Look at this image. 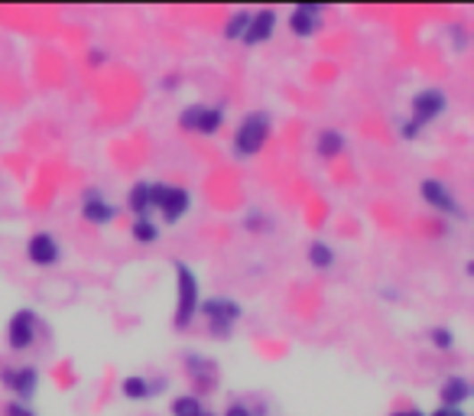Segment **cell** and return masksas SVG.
<instances>
[{
    "label": "cell",
    "instance_id": "cell-2",
    "mask_svg": "<svg viewBox=\"0 0 474 416\" xmlns=\"http://www.w3.org/2000/svg\"><path fill=\"white\" fill-rule=\"evenodd\" d=\"M270 137V114L267 111H251L247 118L237 124L231 140V150L237 160H247V156H257L263 146H267Z\"/></svg>",
    "mask_w": 474,
    "mask_h": 416
},
{
    "label": "cell",
    "instance_id": "cell-3",
    "mask_svg": "<svg viewBox=\"0 0 474 416\" xmlns=\"http://www.w3.org/2000/svg\"><path fill=\"white\" fill-rule=\"evenodd\" d=\"M445 108H448L445 91H438V88L416 91V95H412V101H410V121L403 124V137H406V140H412V137L420 134L422 127L432 124V121H436Z\"/></svg>",
    "mask_w": 474,
    "mask_h": 416
},
{
    "label": "cell",
    "instance_id": "cell-26",
    "mask_svg": "<svg viewBox=\"0 0 474 416\" xmlns=\"http://www.w3.org/2000/svg\"><path fill=\"white\" fill-rule=\"evenodd\" d=\"M429 416H465V410H458V407H438L436 413Z\"/></svg>",
    "mask_w": 474,
    "mask_h": 416
},
{
    "label": "cell",
    "instance_id": "cell-1",
    "mask_svg": "<svg viewBox=\"0 0 474 416\" xmlns=\"http://www.w3.org/2000/svg\"><path fill=\"white\" fill-rule=\"evenodd\" d=\"M198 303H202V293H198L195 270L188 263L176 261V316H172L176 332H186L192 326V319L198 316Z\"/></svg>",
    "mask_w": 474,
    "mask_h": 416
},
{
    "label": "cell",
    "instance_id": "cell-24",
    "mask_svg": "<svg viewBox=\"0 0 474 416\" xmlns=\"http://www.w3.org/2000/svg\"><path fill=\"white\" fill-rule=\"evenodd\" d=\"M221 416H263V407H251L247 400H231Z\"/></svg>",
    "mask_w": 474,
    "mask_h": 416
},
{
    "label": "cell",
    "instance_id": "cell-11",
    "mask_svg": "<svg viewBox=\"0 0 474 416\" xmlns=\"http://www.w3.org/2000/svg\"><path fill=\"white\" fill-rule=\"evenodd\" d=\"M27 257H29V263H37V267H53V263L59 261V245H55V237L46 235V231L33 235L27 241Z\"/></svg>",
    "mask_w": 474,
    "mask_h": 416
},
{
    "label": "cell",
    "instance_id": "cell-8",
    "mask_svg": "<svg viewBox=\"0 0 474 416\" xmlns=\"http://www.w3.org/2000/svg\"><path fill=\"white\" fill-rule=\"evenodd\" d=\"M0 380H4V387H10V394H17L20 404H27L39 387V371L33 364H17V368L0 374Z\"/></svg>",
    "mask_w": 474,
    "mask_h": 416
},
{
    "label": "cell",
    "instance_id": "cell-15",
    "mask_svg": "<svg viewBox=\"0 0 474 416\" xmlns=\"http://www.w3.org/2000/svg\"><path fill=\"white\" fill-rule=\"evenodd\" d=\"M186 364H188V368H186L188 378L195 380L198 390H208L218 380V364L208 362V358H202V354H188Z\"/></svg>",
    "mask_w": 474,
    "mask_h": 416
},
{
    "label": "cell",
    "instance_id": "cell-23",
    "mask_svg": "<svg viewBox=\"0 0 474 416\" xmlns=\"http://www.w3.org/2000/svg\"><path fill=\"white\" fill-rule=\"evenodd\" d=\"M429 342L436 345L438 352H448V348H455V332L445 326H436V329H429Z\"/></svg>",
    "mask_w": 474,
    "mask_h": 416
},
{
    "label": "cell",
    "instance_id": "cell-12",
    "mask_svg": "<svg viewBox=\"0 0 474 416\" xmlns=\"http://www.w3.org/2000/svg\"><path fill=\"white\" fill-rule=\"evenodd\" d=\"M273 29H277V10H257V13H251V23H247V33H244L241 43H267L273 37Z\"/></svg>",
    "mask_w": 474,
    "mask_h": 416
},
{
    "label": "cell",
    "instance_id": "cell-18",
    "mask_svg": "<svg viewBox=\"0 0 474 416\" xmlns=\"http://www.w3.org/2000/svg\"><path fill=\"white\" fill-rule=\"evenodd\" d=\"M121 394H124L127 400H146V397H153V387L146 378L130 374V378H124V384H121Z\"/></svg>",
    "mask_w": 474,
    "mask_h": 416
},
{
    "label": "cell",
    "instance_id": "cell-16",
    "mask_svg": "<svg viewBox=\"0 0 474 416\" xmlns=\"http://www.w3.org/2000/svg\"><path fill=\"white\" fill-rule=\"evenodd\" d=\"M127 208L134 212V221L137 218H150V182L130 186V192H127Z\"/></svg>",
    "mask_w": 474,
    "mask_h": 416
},
{
    "label": "cell",
    "instance_id": "cell-21",
    "mask_svg": "<svg viewBox=\"0 0 474 416\" xmlns=\"http://www.w3.org/2000/svg\"><path fill=\"white\" fill-rule=\"evenodd\" d=\"M247 23H251V13H247V10H234L231 17H228V23H224V37H228V39H244V33H247Z\"/></svg>",
    "mask_w": 474,
    "mask_h": 416
},
{
    "label": "cell",
    "instance_id": "cell-6",
    "mask_svg": "<svg viewBox=\"0 0 474 416\" xmlns=\"http://www.w3.org/2000/svg\"><path fill=\"white\" fill-rule=\"evenodd\" d=\"M221 121H224V111L212 108V104H188L179 114L182 130H192V134H202V137L215 134L218 127H221Z\"/></svg>",
    "mask_w": 474,
    "mask_h": 416
},
{
    "label": "cell",
    "instance_id": "cell-19",
    "mask_svg": "<svg viewBox=\"0 0 474 416\" xmlns=\"http://www.w3.org/2000/svg\"><path fill=\"white\" fill-rule=\"evenodd\" d=\"M305 257H309V263H312L315 270H328L331 263H335V251H331L325 241H312L309 251H305Z\"/></svg>",
    "mask_w": 474,
    "mask_h": 416
},
{
    "label": "cell",
    "instance_id": "cell-14",
    "mask_svg": "<svg viewBox=\"0 0 474 416\" xmlns=\"http://www.w3.org/2000/svg\"><path fill=\"white\" fill-rule=\"evenodd\" d=\"M471 397V384H468V378H462V374H452V378L442 380V387H438V400H442V407H458L462 410V404Z\"/></svg>",
    "mask_w": 474,
    "mask_h": 416
},
{
    "label": "cell",
    "instance_id": "cell-17",
    "mask_svg": "<svg viewBox=\"0 0 474 416\" xmlns=\"http://www.w3.org/2000/svg\"><path fill=\"white\" fill-rule=\"evenodd\" d=\"M315 150H319V156H325V160H335V156L345 150V134H338V130H322L319 140H315Z\"/></svg>",
    "mask_w": 474,
    "mask_h": 416
},
{
    "label": "cell",
    "instance_id": "cell-7",
    "mask_svg": "<svg viewBox=\"0 0 474 416\" xmlns=\"http://www.w3.org/2000/svg\"><path fill=\"white\" fill-rule=\"evenodd\" d=\"M37 342V312L33 309H20L7 322V345L13 352H27Z\"/></svg>",
    "mask_w": 474,
    "mask_h": 416
},
{
    "label": "cell",
    "instance_id": "cell-13",
    "mask_svg": "<svg viewBox=\"0 0 474 416\" xmlns=\"http://www.w3.org/2000/svg\"><path fill=\"white\" fill-rule=\"evenodd\" d=\"M319 17H322V7H319V4H299V7L289 13V29L303 39L312 37L315 29H319Z\"/></svg>",
    "mask_w": 474,
    "mask_h": 416
},
{
    "label": "cell",
    "instance_id": "cell-25",
    "mask_svg": "<svg viewBox=\"0 0 474 416\" xmlns=\"http://www.w3.org/2000/svg\"><path fill=\"white\" fill-rule=\"evenodd\" d=\"M4 413H7V416H37V413H33V410L27 407V404H20V400L7 404V407H4Z\"/></svg>",
    "mask_w": 474,
    "mask_h": 416
},
{
    "label": "cell",
    "instance_id": "cell-28",
    "mask_svg": "<svg viewBox=\"0 0 474 416\" xmlns=\"http://www.w3.org/2000/svg\"><path fill=\"white\" fill-rule=\"evenodd\" d=\"M205 416H218V413H208V410H205Z\"/></svg>",
    "mask_w": 474,
    "mask_h": 416
},
{
    "label": "cell",
    "instance_id": "cell-20",
    "mask_svg": "<svg viewBox=\"0 0 474 416\" xmlns=\"http://www.w3.org/2000/svg\"><path fill=\"white\" fill-rule=\"evenodd\" d=\"M172 416H205V407L195 394H182V397L172 400Z\"/></svg>",
    "mask_w": 474,
    "mask_h": 416
},
{
    "label": "cell",
    "instance_id": "cell-4",
    "mask_svg": "<svg viewBox=\"0 0 474 416\" xmlns=\"http://www.w3.org/2000/svg\"><path fill=\"white\" fill-rule=\"evenodd\" d=\"M198 312L205 316L208 322V332L215 335V338H228L234 332V326L244 319V309L241 303H234L228 296H212L205 303H198Z\"/></svg>",
    "mask_w": 474,
    "mask_h": 416
},
{
    "label": "cell",
    "instance_id": "cell-22",
    "mask_svg": "<svg viewBox=\"0 0 474 416\" xmlns=\"http://www.w3.org/2000/svg\"><path fill=\"white\" fill-rule=\"evenodd\" d=\"M134 237L140 241V245H153V241L160 237V228L153 225L150 218H137V221H134Z\"/></svg>",
    "mask_w": 474,
    "mask_h": 416
},
{
    "label": "cell",
    "instance_id": "cell-10",
    "mask_svg": "<svg viewBox=\"0 0 474 416\" xmlns=\"http://www.w3.org/2000/svg\"><path fill=\"white\" fill-rule=\"evenodd\" d=\"M81 218L91 221V225H111L117 218V208L111 205L101 192H88V196L81 199Z\"/></svg>",
    "mask_w": 474,
    "mask_h": 416
},
{
    "label": "cell",
    "instance_id": "cell-9",
    "mask_svg": "<svg viewBox=\"0 0 474 416\" xmlns=\"http://www.w3.org/2000/svg\"><path fill=\"white\" fill-rule=\"evenodd\" d=\"M420 192L422 199L429 202L432 208H438L442 215H452V218H465V208H462V202L452 196V189H448L445 182L438 179H422L420 182Z\"/></svg>",
    "mask_w": 474,
    "mask_h": 416
},
{
    "label": "cell",
    "instance_id": "cell-5",
    "mask_svg": "<svg viewBox=\"0 0 474 416\" xmlns=\"http://www.w3.org/2000/svg\"><path fill=\"white\" fill-rule=\"evenodd\" d=\"M188 205H192V199H188V192L182 189V186H170V182H150V208H156L162 215V221L166 225H176V221H182L188 212Z\"/></svg>",
    "mask_w": 474,
    "mask_h": 416
},
{
    "label": "cell",
    "instance_id": "cell-27",
    "mask_svg": "<svg viewBox=\"0 0 474 416\" xmlns=\"http://www.w3.org/2000/svg\"><path fill=\"white\" fill-rule=\"evenodd\" d=\"M390 416H426V413H420V410H410V407H406V410H394Z\"/></svg>",
    "mask_w": 474,
    "mask_h": 416
}]
</instances>
